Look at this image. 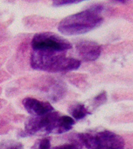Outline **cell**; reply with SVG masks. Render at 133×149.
<instances>
[{"label":"cell","mask_w":133,"mask_h":149,"mask_svg":"<svg viewBox=\"0 0 133 149\" xmlns=\"http://www.w3.org/2000/svg\"><path fill=\"white\" fill-rule=\"evenodd\" d=\"M75 124L74 119L68 116H59L56 127L55 134H63L71 130Z\"/></svg>","instance_id":"cell-8"},{"label":"cell","mask_w":133,"mask_h":149,"mask_svg":"<svg viewBox=\"0 0 133 149\" xmlns=\"http://www.w3.org/2000/svg\"><path fill=\"white\" fill-rule=\"evenodd\" d=\"M31 149H51V141L48 137H43L35 142Z\"/></svg>","instance_id":"cell-10"},{"label":"cell","mask_w":133,"mask_h":149,"mask_svg":"<svg viewBox=\"0 0 133 149\" xmlns=\"http://www.w3.org/2000/svg\"><path fill=\"white\" fill-rule=\"evenodd\" d=\"M82 1L84 0H52V2L55 6H60L72 4V3H77Z\"/></svg>","instance_id":"cell-13"},{"label":"cell","mask_w":133,"mask_h":149,"mask_svg":"<svg viewBox=\"0 0 133 149\" xmlns=\"http://www.w3.org/2000/svg\"><path fill=\"white\" fill-rule=\"evenodd\" d=\"M34 51L65 52L72 48V44L58 34L51 32L39 33L31 41Z\"/></svg>","instance_id":"cell-5"},{"label":"cell","mask_w":133,"mask_h":149,"mask_svg":"<svg viewBox=\"0 0 133 149\" xmlns=\"http://www.w3.org/2000/svg\"><path fill=\"white\" fill-rule=\"evenodd\" d=\"M23 105L31 116H43L54 111L53 107L49 102L40 101L34 98L27 97L23 99Z\"/></svg>","instance_id":"cell-7"},{"label":"cell","mask_w":133,"mask_h":149,"mask_svg":"<svg viewBox=\"0 0 133 149\" xmlns=\"http://www.w3.org/2000/svg\"><path fill=\"white\" fill-rule=\"evenodd\" d=\"M57 111H52L43 116H32L26 120L23 136H30L37 134H55L58 117Z\"/></svg>","instance_id":"cell-4"},{"label":"cell","mask_w":133,"mask_h":149,"mask_svg":"<svg viewBox=\"0 0 133 149\" xmlns=\"http://www.w3.org/2000/svg\"><path fill=\"white\" fill-rule=\"evenodd\" d=\"M82 146H83V144L79 139V141L76 143L73 142V143H70V144H62L60 146L54 148L53 149H81Z\"/></svg>","instance_id":"cell-12"},{"label":"cell","mask_w":133,"mask_h":149,"mask_svg":"<svg viewBox=\"0 0 133 149\" xmlns=\"http://www.w3.org/2000/svg\"><path fill=\"white\" fill-rule=\"evenodd\" d=\"M76 49L78 55L84 61H93L100 57L102 47L97 42L83 40L77 42Z\"/></svg>","instance_id":"cell-6"},{"label":"cell","mask_w":133,"mask_h":149,"mask_svg":"<svg viewBox=\"0 0 133 149\" xmlns=\"http://www.w3.org/2000/svg\"><path fill=\"white\" fill-rule=\"evenodd\" d=\"M106 100H107V94L104 92H103V93H100L97 96H96L95 99H94V102L97 105V107H98V106H100L104 102H106Z\"/></svg>","instance_id":"cell-14"},{"label":"cell","mask_w":133,"mask_h":149,"mask_svg":"<svg viewBox=\"0 0 133 149\" xmlns=\"http://www.w3.org/2000/svg\"><path fill=\"white\" fill-rule=\"evenodd\" d=\"M65 53L33 51L30 65L34 69L48 72H69L77 69L80 66V61L76 58H69Z\"/></svg>","instance_id":"cell-2"},{"label":"cell","mask_w":133,"mask_h":149,"mask_svg":"<svg viewBox=\"0 0 133 149\" xmlns=\"http://www.w3.org/2000/svg\"><path fill=\"white\" fill-rule=\"evenodd\" d=\"M1 149H23L21 143L15 141H6L1 144Z\"/></svg>","instance_id":"cell-11"},{"label":"cell","mask_w":133,"mask_h":149,"mask_svg":"<svg viewBox=\"0 0 133 149\" xmlns=\"http://www.w3.org/2000/svg\"><path fill=\"white\" fill-rule=\"evenodd\" d=\"M114 1L118 2H121V3H125L126 2V0H114Z\"/></svg>","instance_id":"cell-15"},{"label":"cell","mask_w":133,"mask_h":149,"mask_svg":"<svg viewBox=\"0 0 133 149\" xmlns=\"http://www.w3.org/2000/svg\"><path fill=\"white\" fill-rule=\"evenodd\" d=\"M77 136L83 145L89 149H124L125 148L123 138L109 130L82 133Z\"/></svg>","instance_id":"cell-3"},{"label":"cell","mask_w":133,"mask_h":149,"mask_svg":"<svg viewBox=\"0 0 133 149\" xmlns=\"http://www.w3.org/2000/svg\"><path fill=\"white\" fill-rule=\"evenodd\" d=\"M69 112L72 117L76 120H82L89 113L88 110L86 109L85 106L81 103H76L72 105L69 109Z\"/></svg>","instance_id":"cell-9"},{"label":"cell","mask_w":133,"mask_h":149,"mask_svg":"<svg viewBox=\"0 0 133 149\" xmlns=\"http://www.w3.org/2000/svg\"><path fill=\"white\" fill-rule=\"evenodd\" d=\"M102 7L94 6L85 11L72 14L65 17L58 24V30L62 34H83L98 27L102 23L103 17L100 15Z\"/></svg>","instance_id":"cell-1"}]
</instances>
